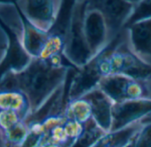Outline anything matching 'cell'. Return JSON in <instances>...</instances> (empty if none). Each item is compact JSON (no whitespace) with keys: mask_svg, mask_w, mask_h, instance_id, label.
I'll return each instance as SVG.
<instances>
[{"mask_svg":"<svg viewBox=\"0 0 151 147\" xmlns=\"http://www.w3.org/2000/svg\"><path fill=\"white\" fill-rule=\"evenodd\" d=\"M62 55L49 59L33 58L20 70H6L0 76V90L17 91L27 99L29 115L37 113L67 83L72 67ZM75 69V68H74Z\"/></svg>","mask_w":151,"mask_h":147,"instance_id":"6da1fadb","label":"cell"},{"mask_svg":"<svg viewBox=\"0 0 151 147\" xmlns=\"http://www.w3.org/2000/svg\"><path fill=\"white\" fill-rule=\"evenodd\" d=\"M86 7V0L77 1L71 13L64 38L62 56L75 69H80L86 66L93 59L84 31V19Z\"/></svg>","mask_w":151,"mask_h":147,"instance_id":"7a4b0ae2","label":"cell"},{"mask_svg":"<svg viewBox=\"0 0 151 147\" xmlns=\"http://www.w3.org/2000/svg\"><path fill=\"white\" fill-rule=\"evenodd\" d=\"M98 87L114 104L131 100L151 101V77L136 79L122 74L103 76Z\"/></svg>","mask_w":151,"mask_h":147,"instance_id":"3957f363","label":"cell"},{"mask_svg":"<svg viewBox=\"0 0 151 147\" xmlns=\"http://www.w3.org/2000/svg\"><path fill=\"white\" fill-rule=\"evenodd\" d=\"M20 12L31 25L49 32L54 26L63 0H14Z\"/></svg>","mask_w":151,"mask_h":147,"instance_id":"277c9868","label":"cell"},{"mask_svg":"<svg viewBox=\"0 0 151 147\" xmlns=\"http://www.w3.org/2000/svg\"><path fill=\"white\" fill-rule=\"evenodd\" d=\"M84 31L93 58L104 51L114 39L104 15L97 9L86 7Z\"/></svg>","mask_w":151,"mask_h":147,"instance_id":"5b68a950","label":"cell"},{"mask_svg":"<svg viewBox=\"0 0 151 147\" xmlns=\"http://www.w3.org/2000/svg\"><path fill=\"white\" fill-rule=\"evenodd\" d=\"M87 7L99 10L105 17L112 38H115L124 29L132 14L134 6L124 0H86Z\"/></svg>","mask_w":151,"mask_h":147,"instance_id":"8992f818","label":"cell"},{"mask_svg":"<svg viewBox=\"0 0 151 147\" xmlns=\"http://www.w3.org/2000/svg\"><path fill=\"white\" fill-rule=\"evenodd\" d=\"M101 78L102 75L94 59L86 66L77 69L68 88L67 103L79 99L87 92L97 88Z\"/></svg>","mask_w":151,"mask_h":147,"instance_id":"52a82bcc","label":"cell"},{"mask_svg":"<svg viewBox=\"0 0 151 147\" xmlns=\"http://www.w3.org/2000/svg\"><path fill=\"white\" fill-rule=\"evenodd\" d=\"M124 30L131 49L151 66V19L132 23Z\"/></svg>","mask_w":151,"mask_h":147,"instance_id":"ba28073f","label":"cell"},{"mask_svg":"<svg viewBox=\"0 0 151 147\" xmlns=\"http://www.w3.org/2000/svg\"><path fill=\"white\" fill-rule=\"evenodd\" d=\"M81 98L86 99L91 105L92 119L106 133L112 128V111L114 102L99 88H95L87 92Z\"/></svg>","mask_w":151,"mask_h":147,"instance_id":"9c48e42d","label":"cell"},{"mask_svg":"<svg viewBox=\"0 0 151 147\" xmlns=\"http://www.w3.org/2000/svg\"><path fill=\"white\" fill-rule=\"evenodd\" d=\"M151 111V101L131 100L114 104L111 131L119 129ZM110 131V132H111Z\"/></svg>","mask_w":151,"mask_h":147,"instance_id":"30bf717a","label":"cell"},{"mask_svg":"<svg viewBox=\"0 0 151 147\" xmlns=\"http://www.w3.org/2000/svg\"><path fill=\"white\" fill-rule=\"evenodd\" d=\"M142 126L139 118L119 129L105 134L92 147H127L136 137Z\"/></svg>","mask_w":151,"mask_h":147,"instance_id":"8fae6325","label":"cell"},{"mask_svg":"<svg viewBox=\"0 0 151 147\" xmlns=\"http://www.w3.org/2000/svg\"><path fill=\"white\" fill-rule=\"evenodd\" d=\"M24 22L22 47L32 58H40L50 38V33L37 29L25 19Z\"/></svg>","mask_w":151,"mask_h":147,"instance_id":"7c38bea8","label":"cell"},{"mask_svg":"<svg viewBox=\"0 0 151 147\" xmlns=\"http://www.w3.org/2000/svg\"><path fill=\"white\" fill-rule=\"evenodd\" d=\"M0 108L4 111H13L19 116L29 115V104L26 97L17 91L0 90Z\"/></svg>","mask_w":151,"mask_h":147,"instance_id":"4fadbf2b","label":"cell"},{"mask_svg":"<svg viewBox=\"0 0 151 147\" xmlns=\"http://www.w3.org/2000/svg\"><path fill=\"white\" fill-rule=\"evenodd\" d=\"M64 115L68 120L86 124L92 119L91 105L84 98H79L66 103Z\"/></svg>","mask_w":151,"mask_h":147,"instance_id":"5bb4252c","label":"cell"},{"mask_svg":"<svg viewBox=\"0 0 151 147\" xmlns=\"http://www.w3.org/2000/svg\"><path fill=\"white\" fill-rule=\"evenodd\" d=\"M107 134L92 119L85 124V130L72 147H92L101 136Z\"/></svg>","mask_w":151,"mask_h":147,"instance_id":"9a60e30c","label":"cell"},{"mask_svg":"<svg viewBox=\"0 0 151 147\" xmlns=\"http://www.w3.org/2000/svg\"><path fill=\"white\" fill-rule=\"evenodd\" d=\"M147 19H151V0H141L139 4L134 6L132 14L128 19L124 28Z\"/></svg>","mask_w":151,"mask_h":147,"instance_id":"2e32d148","label":"cell"},{"mask_svg":"<svg viewBox=\"0 0 151 147\" xmlns=\"http://www.w3.org/2000/svg\"><path fill=\"white\" fill-rule=\"evenodd\" d=\"M134 147H151V122L142 126L134 139Z\"/></svg>","mask_w":151,"mask_h":147,"instance_id":"e0dca14e","label":"cell"},{"mask_svg":"<svg viewBox=\"0 0 151 147\" xmlns=\"http://www.w3.org/2000/svg\"><path fill=\"white\" fill-rule=\"evenodd\" d=\"M11 45V38L6 30L0 24V68H1L7 57Z\"/></svg>","mask_w":151,"mask_h":147,"instance_id":"ac0fdd59","label":"cell"},{"mask_svg":"<svg viewBox=\"0 0 151 147\" xmlns=\"http://www.w3.org/2000/svg\"><path fill=\"white\" fill-rule=\"evenodd\" d=\"M124 1L128 2L129 4H131L132 6H136L137 4H139L141 1V0H124Z\"/></svg>","mask_w":151,"mask_h":147,"instance_id":"d6986e66","label":"cell"},{"mask_svg":"<svg viewBox=\"0 0 151 147\" xmlns=\"http://www.w3.org/2000/svg\"><path fill=\"white\" fill-rule=\"evenodd\" d=\"M0 3H14V0H0Z\"/></svg>","mask_w":151,"mask_h":147,"instance_id":"ffe728a7","label":"cell"},{"mask_svg":"<svg viewBox=\"0 0 151 147\" xmlns=\"http://www.w3.org/2000/svg\"><path fill=\"white\" fill-rule=\"evenodd\" d=\"M134 139H135V138H134ZM134 139H133V141H132L127 147H134Z\"/></svg>","mask_w":151,"mask_h":147,"instance_id":"44dd1931","label":"cell"}]
</instances>
